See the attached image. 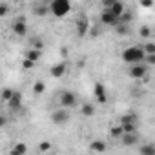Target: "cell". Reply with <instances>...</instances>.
I'll return each instance as SVG.
<instances>
[{
  "label": "cell",
  "mask_w": 155,
  "mask_h": 155,
  "mask_svg": "<svg viewBox=\"0 0 155 155\" xmlns=\"http://www.w3.org/2000/svg\"><path fill=\"white\" fill-rule=\"evenodd\" d=\"M144 49L140 46H130L122 51V60L128 62V64H137V62H144Z\"/></svg>",
  "instance_id": "cell-1"
},
{
  "label": "cell",
  "mask_w": 155,
  "mask_h": 155,
  "mask_svg": "<svg viewBox=\"0 0 155 155\" xmlns=\"http://www.w3.org/2000/svg\"><path fill=\"white\" fill-rule=\"evenodd\" d=\"M49 9H51V15H55L57 18H62L71 11V2L69 0H51Z\"/></svg>",
  "instance_id": "cell-2"
},
{
  "label": "cell",
  "mask_w": 155,
  "mask_h": 155,
  "mask_svg": "<svg viewBox=\"0 0 155 155\" xmlns=\"http://www.w3.org/2000/svg\"><path fill=\"white\" fill-rule=\"evenodd\" d=\"M131 68L128 69V75L131 77V79H135V81H139V79H144L146 77V73H148V64L146 62H137V64H130Z\"/></svg>",
  "instance_id": "cell-3"
},
{
  "label": "cell",
  "mask_w": 155,
  "mask_h": 155,
  "mask_svg": "<svg viewBox=\"0 0 155 155\" xmlns=\"http://www.w3.org/2000/svg\"><path fill=\"white\" fill-rule=\"evenodd\" d=\"M58 102H60L62 108L71 110V108L77 106V95H75L73 91H60V93H58Z\"/></svg>",
  "instance_id": "cell-4"
},
{
  "label": "cell",
  "mask_w": 155,
  "mask_h": 155,
  "mask_svg": "<svg viewBox=\"0 0 155 155\" xmlns=\"http://www.w3.org/2000/svg\"><path fill=\"white\" fill-rule=\"evenodd\" d=\"M11 29H13V33H15L17 37H26V33H28L26 18H24V17L15 18V20H13V24H11Z\"/></svg>",
  "instance_id": "cell-5"
},
{
  "label": "cell",
  "mask_w": 155,
  "mask_h": 155,
  "mask_svg": "<svg viewBox=\"0 0 155 155\" xmlns=\"http://www.w3.org/2000/svg\"><path fill=\"white\" fill-rule=\"evenodd\" d=\"M68 120H69V113L66 111V108L55 110V111L51 113V122H53V124H57V126H64Z\"/></svg>",
  "instance_id": "cell-6"
},
{
  "label": "cell",
  "mask_w": 155,
  "mask_h": 155,
  "mask_svg": "<svg viewBox=\"0 0 155 155\" xmlns=\"http://www.w3.org/2000/svg\"><path fill=\"white\" fill-rule=\"evenodd\" d=\"M93 95H95V99H97L99 104H106V102H108V91H106V88H104L102 82H97V84H95Z\"/></svg>",
  "instance_id": "cell-7"
},
{
  "label": "cell",
  "mask_w": 155,
  "mask_h": 155,
  "mask_svg": "<svg viewBox=\"0 0 155 155\" xmlns=\"http://www.w3.org/2000/svg\"><path fill=\"white\" fill-rule=\"evenodd\" d=\"M101 24H104V26H115V24H119V17L117 15H113L108 8L101 13Z\"/></svg>",
  "instance_id": "cell-8"
},
{
  "label": "cell",
  "mask_w": 155,
  "mask_h": 155,
  "mask_svg": "<svg viewBox=\"0 0 155 155\" xmlns=\"http://www.w3.org/2000/svg\"><path fill=\"white\" fill-rule=\"evenodd\" d=\"M66 71H68V64L66 62H58V64H55L49 69V75L53 77V79H62V77L66 75Z\"/></svg>",
  "instance_id": "cell-9"
},
{
  "label": "cell",
  "mask_w": 155,
  "mask_h": 155,
  "mask_svg": "<svg viewBox=\"0 0 155 155\" xmlns=\"http://www.w3.org/2000/svg\"><path fill=\"white\" fill-rule=\"evenodd\" d=\"M122 144L124 146H135L139 142V137H137V131H124V135L120 137Z\"/></svg>",
  "instance_id": "cell-10"
},
{
  "label": "cell",
  "mask_w": 155,
  "mask_h": 155,
  "mask_svg": "<svg viewBox=\"0 0 155 155\" xmlns=\"http://www.w3.org/2000/svg\"><path fill=\"white\" fill-rule=\"evenodd\" d=\"M75 26H77V35H79V37H86V35H88V26H90V24H88V20H86L84 17H81L79 20H77Z\"/></svg>",
  "instance_id": "cell-11"
},
{
  "label": "cell",
  "mask_w": 155,
  "mask_h": 155,
  "mask_svg": "<svg viewBox=\"0 0 155 155\" xmlns=\"http://www.w3.org/2000/svg\"><path fill=\"white\" fill-rule=\"evenodd\" d=\"M8 104H9V108H11L13 111L20 110V106H22V93H20V91H15L13 97H11V101H9Z\"/></svg>",
  "instance_id": "cell-12"
},
{
  "label": "cell",
  "mask_w": 155,
  "mask_h": 155,
  "mask_svg": "<svg viewBox=\"0 0 155 155\" xmlns=\"http://www.w3.org/2000/svg\"><path fill=\"white\" fill-rule=\"evenodd\" d=\"M106 142L104 140H91V144H90V151H93V153H102V151H106Z\"/></svg>",
  "instance_id": "cell-13"
},
{
  "label": "cell",
  "mask_w": 155,
  "mask_h": 155,
  "mask_svg": "<svg viewBox=\"0 0 155 155\" xmlns=\"http://www.w3.org/2000/svg\"><path fill=\"white\" fill-rule=\"evenodd\" d=\"M108 9H110L113 15H117V17H119V20H120V17L126 13V8H124V4L120 2V0H119V2H115V4H113L111 8H108Z\"/></svg>",
  "instance_id": "cell-14"
},
{
  "label": "cell",
  "mask_w": 155,
  "mask_h": 155,
  "mask_svg": "<svg viewBox=\"0 0 155 155\" xmlns=\"http://www.w3.org/2000/svg\"><path fill=\"white\" fill-rule=\"evenodd\" d=\"M40 55H42L40 48H29V49L26 51V58H31V60H35V62L40 58Z\"/></svg>",
  "instance_id": "cell-15"
},
{
  "label": "cell",
  "mask_w": 155,
  "mask_h": 155,
  "mask_svg": "<svg viewBox=\"0 0 155 155\" xmlns=\"http://www.w3.org/2000/svg\"><path fill=\"white\" fill-rule=\"evenodd\" d=\"M26 153H28V146H26V144H22V142L15 144V146H13V150H11V155H26Z\"/></svg>",
  "instance_id": "cell-16"
},
{
  "label": "cell",
  "mask_w": 155,
  "mask_h": 155,
  "mask_svg": "<svg viewBox=\"0 0 155 155\" xmlns=\"http://www.w3.org/2000/svg\"><path fill=\"white\" fill-rule=\"evenodd\" d=\"M33 13H35L37 17H46L48 13H51V9H49V6L42 4V6H37V8L33 9Z\"/></svg>",
  "instance_id": "cell-17"
},
{
  "label": "cell",
  "mask_w": 155,
  "mask_h": 155,
  "mask_svg": "<svg viewBox=\"0 0 155 155\" xmlns=\"http://www.w3.org/2000/svg\"><path fill=\"white\" fill-rule=\"evenodd\" d=\"M81 113H82L84 117H93V115H95V106H93V104H82Z\"/></svg>",
  "instance_id": "cell-18"
},
{
  "label": "cell",
  "mask_w": 155,
  "mask_h": 155,
  "mask_svg": "<svg viewBox=\"0 0 155 155\" xmlns=\"http://www.w3.org/2000/svg\"><path fill=\"white\" fill-rule=\"evenodd\" d=\"M122 135H124V128H122V124L113 126V128L110 130V137H113V139H120Z\"/></svg>",
  "instance_id": "cell-19"
},
{
  "label": "cell",
  "mask_w": 155,
  "mask_h": 155,
  "mask_svg": "<svg viewBox=\"0 0 155 155\" xmlns=\"http://www.w3.org/2000/svg\"><path fill=\"white\" fill-rule=\"evenodd\" d=\"M44 91H46L44 81H35V84H33V93H35V95H42Z\"/></svg>",
  "instance_id": "cell-20"
},
{
  "label": "cell",
  "mask_w": 155,
  "mask_h": 155,
  "mask_svg": "<svg viewBox=\"0 0 155 155\" xmlns=\"http://www.w3.org/2000/svg\"><path fill=\"white\" fill-rule=\"evenodd\" d=\"M139 151L144 153V155H155V146L153 144H142L139 148Z\"/></svg>",
  "instance_id": "cell-21"
},
{
  "label": "cell",
  "mask_w": 155,
  "mask_h": 155,
  "mask_svg": "<svg viewBox=\"0 0 155 155\" xmlns=\"http://www.w3.org/2000/svg\"><path fill=\"white\" fill-rule=\"evenodd\" d=\"M115 31H117V35H126L128 33V24L119 20V24H115Z\"/></svg>",
  "instance_id": "cell-22"
},
{
  "label": "cell",
  "mask_w": 155,
  "mask_h": 155,
  "mask_svg": "<svg viewBox=\"0 0 155 155\" xmlns=\"http://www.w3.org/2000/svg\"><path fill=\"white\" fill-rule=\"evenodd\" d=\"M120 124H122L124 131H137V122H131V120H124V122H120Z\"/></svg>",
  "instance_id": "cell-23"
},
{
  "label": "cell",
  "mask_w": 155,
  "mask_h": 155,
  "mask_svg": "<svg viewBox=\"0 0 155 155\" xmlns=\"http://www.w3.org/2000/svg\"><path fill=\"white\" fill-rule=\"evenodd\" d=\"M13 93H15V90H11V88H4V91H2V101H4V102H9L11 97H13Z\"/></svg>",
  "instance_id": "cell-24"
},
{
  "label": "cell",
  "mask_w": 155,
  "mask_h": 155,
  "mask_svg": "<svg viewBox=\"0 0 155 155\" xmlns=\"http://www.w3.org/2000/svg\"><path fill=\"white\" fill-rule=\"evenodd\" d=\"M37 150H38V153H48V151L51 150V142H49V140H44V142H40V144H38V148H37Z\"/></svg>",
  "instance_id": "cell-25"
},
{
  "label": "cell",
  "mask_w": 155,
  "mask_h": 155,
  "mask_svg": "<svg viewBox=\"0 0 155 155\" xmlns=\"http://www.w3.org/2000/svg\"><path fill=\"white\" fill-rule=\"evenodd\" d=\"M139 35H140V38H150V37H151V29H150L148 26H140Z\"/></svg>",
  "instance_id": "cell-26"
},
{
  "label": "cell",
  "mask_w": 155,
  "mask_h": 155,
  "mask_svg": "<svg viewBox=\"0 0 155 155\" xmlns=\"http://www.w3.org/2000/svg\"><path fill=\"white\" fill-rule=\"evenodd\" d=\"M142 49H144V53H155V44L153 42H144Z\"/></svg>",
  "instance_id": "cell-27"
},
{
  "label": "cell",
  "mask_w": 155,
  "mask_h": 155,
  "mask_svg": "<svg viewBox=\"0 0 155 155\" xmlns=\"http://www.w3.org/2000/svg\"><path fill=\"white\" fill-rule=\"evenodd\" d=\"M144 62H146L148 66H155V53H146Z\"/></svg>",
  "instance_id": "cell-28"
},
{
  "label": "cell",
  "mask_w": 155,
  "mask_h": 155,
  "mask_svg": "<svg viewBox=\"0 0 155 155\" xmlns=\"http://www.w3.org/2000/svg\"><path fill=\"white\" fill-rule=\"evenodd\" d=\"M139 4H140L144 9H151V8H153V0H139Z\"/></svg>",
  "instance_id": "cell-29"
},
{
  "label": "cell",
  "mask_w": 155,
  "mask_h": 155,
  "mask_svg": "<svg viewBox=\"0 0 155 155\" xmlns=\"http://www.w3.org/2000/svg\"><path fill=\"white\" fill-rule=\"evenodd\" d=\"M35 66V60H31V58H24V62H22V68L24 69H31Z\"/></svg>",
  "instance_id": "cell-30"
},
{
  "label": "cell",
  "mask_w": 155,
  "mask_h": 155,
  "mask_svg": "<svg viewBox=\"0 0 155 155\" xmlns=\"http://www.w3.org/2000/svg\"><path fill=\"white\" fill-rule=\"evenodd\" d=\"M8 11H9V8H8V4L4 2L2 6H0V17H6V15H8Z\"/></svg>",
  "instance_id": "cell-31"
},
{
  "label": "cell",
  "mask_w": 155,
  "mask_h": 155,
  "mask_svg": "<svg viewBox=\"0 0 155 155\" xmlns=\"http://www.w3.org/2000/svg\"><path fill=\"white\" fill-rule=\"evenodd\" d=\"M101 2H102V6H104V8H111L115 2H119V0H101Z\"/></svg>",
  "instance_id": "cell-32"
},
{
  "label": "cell",
  "mask_w": 155,
  "mask_h": 155,
  "mask_svg": "<svg viewBox=\"0 0 155 155\" xmlns=\"http://www.w3.org/2000/svg\"><path fill=\"white\" fill-rule=\"evenodd\" d=\"M15 2H20V0H15Z\"/></svg>",
  "instance_id": "cell-33"
}]
</instances>
